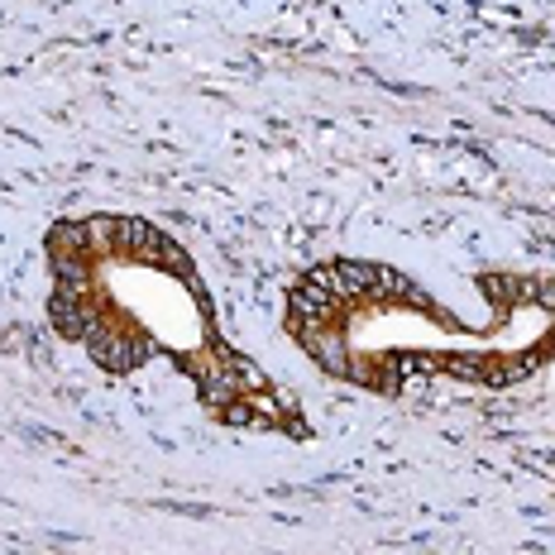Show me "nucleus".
<instances>
[{
    "instance_id": "nucleus-1",
    "label": "nucleus",
    "mask_w": 555,
    "mask_h": 555,
    "mask_svg": "<svg viewBox=\"0 0 555 555\" xmlns=\"http://www.w3.org/2000/svg\"><path fill=\"white\" fill-rule=\"evenodd\" d=\"M49 326L96 369L130 378L164 360L225 431L311 441V422L269 369L225 340L202 269L178 235L144 216H63L43 235Z\"/></svg>"
},
{
    "instance_id": "nucleus-2",
    "label": "nucleus",
    "mask_w": 555,
    "mask_h": 555,
    "mask_svg": "<svg viewBox=\"0 0 555 555\" xmlns=\"http://www.w3.org/2000/svg\"><path fill=\"white\" fill-rule=\"evenodd\" d=\"M483 317L450 311L412 273L374 259H326L283 293V331L321 374L374 398L416 384L503 392L555 360V278L489 269L474 278Z\"/></svg>"
}]
</instances>
